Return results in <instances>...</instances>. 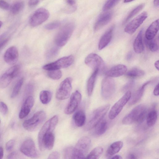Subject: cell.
I'll list each match as a JSON object with an SVG mask.
<instances>
[{
	"mask_svg": "<svg viewBox=\"0 0 159 159\" xmlns=\"http://www.w3.org/2000/svg\"><path fill=\"white\" fill-rule=\"evenodd\" d=\"M58 120V116L55 115L48 120L41 128L38 137V145L41 151L50 150L53 148L55 141L54 132Z\"/></svg>",
	"mask_w": 159,
	"mask_h": 159,
	"instance_id": "1",
	"label": "cell"
},
{
	"mask_svg": "<svg viewBox=\"0 0 159 159\" xmlns=\"http://www.w3.org/2000/svg\"><path fill=\"white\" fill-rule=\"evenodd\" d=\"M147 109L144 104H140L133 109L123 118L122 123L123 124H131L136 122L141 123L146 118Z\"/></svg>",
	"mask_w": 159,
	"mask_h": 159,
	"instance_id": "2",
	"label": "cell"
},
{
	"mask_svg": "<svg viewBox=\"0 0 159 159\" xmlns=\"http://www.w3.org/2000/svg\"><path fill=\"white\" fill-rule=\"evenodd\" d=\"M110 107V105L107 104L94 110L89 116L84 128V130L88 131L94 128L104 118Z\"/></svg>",
	"mask_w": 159,
	"mask_h": 159,
	"instance_id": "3",
	"label": "cell"
},
{
	"mask_svg": "<svg viewBox=\"0 0 159 159\" xmlns=\"http://www.w3.org/2000/svg\"><path fill=\"white\" fill-rule=\"evenodd\" d=\"M91 140L88 137L84 136L79 139L74 147H72L71 159H83L88 151L91 145Z\"/></svg>",
	"mask_w": 159,
	"mask_h": 159,
	"instance_id": "4",
	"label": "cell"
},
{
	"mask_svg": "<svg viewBox=\"0 0 159 159\" xmlns=\"http://www.w3.org/2000/svg\"><path fill=\"white\" fill-rule=\"evenodd\" d=\"M75 29V24L73 22L66 23L63 25L56 34L55 42L58 47L64 46L72 35Z\"/></svg>",
	"mask_w": 159,
	"mask_h": 159,
	"instance_id": "5",
	"label": "cell"
},
{
	"mask_svg": "<svg viewBox=\"0 0 159 159\" xmlns=\"http://www.w3.org/2000/svg\"><path fill=\"white\" fill-rule=\"evenodd\" d=\"M46 115L43 111L35 113L30 118L25 120L22 124L23 128L26 130L32 132L36 130L45 120Z\"/></svg>",
	"mask_w": 159,
	"mask_h": 159,
	"instance_id": "6",
	"label": "cell"
},
{
	"mask_svg": "<svg viewBox=\"0 0 159 159\" xmlns=\"http://www.w3.org/2000/svg\"><path fill=\"white\" fill-rule=\"evenodd\" d=\"M131 96L130 91H128L112 106L108 113V116L111 120L115 119L120 113L123 107L129 101Z\"/></svg>",
	"mask_w": 159,
	"mask_h": 159,
	"instance_id": "7",
	"label": "cell"
},
{
	"mask_svg": "<svg viewBox=\"0 0 159 159\" xmlns=\"http://www.w3.org/2000/svg\"><path fill=\"white\" fill-rule=\"evenodd\" d=\"M74 58L72 55L64 57L55 61L47 64L43 66L44 70H49L67 68L73 63Z\"/></svg>",
	"mask_w": 159,
	"mask_h": 159,
	"instance_id": "8",
	"label": "cell"
},
{
	"mask_svg": "<svg viewBox=\"0 0 159 159\" xmlns=\"http://www.w3.org/2000/svg\"><path fill=\"white\" fill-rule=\"evenodd\" d=\"M49 13L46 9L41 8L36 10L31 16L29 23L33 27L38 26L45 21L49 16Z\"/></svg>",
	"mask_w": 159,
	"mask_h": 159,
	"instance_id": "9",
	"label": "cell"
},
{
	"mask_svg": "<svg viewBox=\"0 0 159 159\" xmlns=\"http://www.w3.org/2000/svg\"><path fill=\"white\" fill-rule=\"evenodd\" d=\"M116 89L114 80L111 77H107L104 78L102 82L101 93L102 98L108 99L113 95Z\"/></svg>",
	"mask_w": 159,
	"mask_h": 159,
	"instance_id": "10",
	"label": "cell"
},
{
	"mask_svg": "<svg viewBox=\"0 0 159 159\" xmlns=\"http://www.w3.org/2000/svg\"><path fill=\"white\" fill-rule=\"evenodd\" d=\"M71 82V79L68 77L61 83L56 93V97L57 99L64 100L69 98L72 88Z\"/></svg>",
	"mask_w": 159,
	"mask_h": 159,
	"instance_id": "11",
	"label": "cell"
},
{
	"mask_svg": "<svg viewBox=\"0 0 159 159\" xmlns=\"http://www.w3.org/2000/svg\"><path fill=\"white\" fill-rule=\"evenodd\" d=\"M20 150L22 153L30 158H36L39 156L34 142L31 139H27L23 142Z\"/></svg>",
	"mask_w": 159,
	"mask_h": 159,
	"instance_id": "12",
	"label": "cell"
},
{
	"mask_svg": "<svg viewBox=\"0 0 159 159\" xmlns=\"http://www.w3.org/2000/svg\"><path fill=\"white\" fill-rule=\"evenodd\" d=\"M20 69L18 65H16L8 69L0 77V88H6L12 80L17 74Z\"/></svg>",
	"mask_w": 159,
	"mask_h": 159,
	"instance_id": "13",
	"label": "cell"
},
{
	"mask_svg": "<svg viewBox=\"0 0 159 159\" xmlns=\"http://www.w3.org/2000/svg\"><path fill=\"white\" fill-rule=\"evenodd\" d=\"M148 17V14L144 11L129 22L125 26L124 30L125 32L132 34L143 23Z\"/></svg>",
	"mask_w": 159,
	"mask_h": 159,
	"instance_id": "14",
	"label": "cell"
},
{
	"mask_svg": "<svg viewBox=\"0 0 159 159\" xmlns=\"http://www.w3.org/2000/svg\"><path fill=\"white\" fill-rule=\"evenodd\" d=\"M81 98V94L78 91L76 90L73 93L71 94L69 102L65 109V114L70 115L73 113L79 105Z\"/></svg>",
	"mask_w": 159,
	"mask_h": 159,
	"instance_id": "15",
	"label": "cell"
},
{
	"mask_svg": "<svg viewBox=\"0 0 159 159\" xmlns=\"http://www.w3.org/2000/svg\"><path fill=\"white\" fill-rule=\"evenodd\" d=\"M85 63L94 70H99L102 69L104 62L102 58L98 54L91 53L88 55L85 59Z\"/></svg>",
	"mask_w": 159,
	"mask_h": 159,
	"instance_id": "16",
	"label": "cell"
},
{
	"mask_svg": "<svg viewBox=\"0 0 159 159\" xmlns=\"http://www.w3.org/2000/svg\"><path fill=\"white\" fill-rule=\"evenodd\" d=\"M19 53L17 48L12 46L8 48L6 51L4 56L5 61L10 65H13L17 61Z\"/></svg>",
	"mask_w": 159,
	"mask_h": 159,
	"instance_id": "17",
	"label": "cell"
},
{
	"mask_svg": "<svg viewBox=\"0 0 159 159\" xmlns=\"http://www.w3.org/2000/svg\"><path fill=\"white\" fill-rule=\"evenodd\" d=\"M34 99L32 96H30L26 98L19 113V117L20 119H23L28 115L34 105Z\"/></svg>",
	"mask_w": 159,
	"mask_h": 159,
	"instance_id": "18",
	"label": "cell"
},
{
	"mask_svg": "<svg viewBox=\"0 0 159 159\" xmlns=\"http://www.w3.org/2000/svg\"><path fill=\"white\" fill-rule=\"evenodd\" d=\"M112 15V13L110 11L106 12L100 15L94 25V31H98L106 25L111 19Z\"/></svg>",
	"mask_w": 159,
	"mask_h": 159,
	"instance_id": "19",
	"label": "cell"
},
{
	"mask_svg": "<svg viewBox=\"0 0 159 159\" xmlns=\"http://www.w3.org/2000/svg\"><path fill=\"white\" fill-rule=\"evenodd\" d=\"M127 70L126 66L122 64L113 66L106 73V75L110 77H116L122 75Z\"/></svg>",
	"mask_w": 159,
	"mask_h": 159,
	"instance_id": "20",
	"label": "cell"
},
{
	"mask_svg": "<svg viewBox=\"0 0 159 159\" xmlns=\"http://www.w3.org/2000/svg\"><path fill=\"white\" fill-rule=\"evenodd\" d=\"M114 26H111L101 37L98 45L99 50H101L107 46L110 42L112 37Z\"/></svg>",
	"mask_w": 159,
	"mask_h": 159,
	"instance_id": "21",
	"label": "cell"
},
{
	"mask_svg": "<svg viewBox=\"0 0 159 159\" xmlns=\"http://www.w3.org/2000/svg\"><path fill=\"white\" fill-rule=\"evenodd\" d=\"M150 82L148 81L144 83L134 92L129 101V105H133L139 101L143 94L145 87Z\"/></svg>",
	"mask_w": 159,
	"mask_h": 159,
	"instance_id": "22",
	"label": "cell"
},
{
	"mask_svg": "<svg viewBox=\"0 0 159 159\" xmlns=\"http://www.w3.org/2000/svg\"><path fill=\"white\" fill-rule=\"evenodd\" d=\"M159 30V20L152 22L147 29L145 33V39L151 40L154 39Z\"/></svg>",
	"mask_w": 159,
	"mask_h": 159,
	"instance_id": "23",
	"label": "cell"
},
{
	"mask_svg": "<svg viewBox=\"0 0 159 159\" xmlns=\"http://www.w3.org/2000/svg\"><path fill=\"white\" fill-rule=\"evenodd\" d=\"M143 30L142 29L139 32L133 43L134 50L138 53H141L144 50V46L143 42Z\"/></svg>",
	"mask_w": 159,
	"mask_h": 159,
	"instance_id": "24",
	"label": "cell"
},
{
	"mask_svg": "<svg viewBox=\"0 0 159 159\" xmlns=\"http://www.w3.org/2000/svg\"><path fill=\"white\" fill-rule=\"evenodd\" d=\"M123 145V143L121 141L113 142L109 146L106 152L107 156L109 157H111L117 153L121 150Z\"/></svg>",
	"mask_w": 159,
	"mask_h": 159,
	"instance_id": "25",
	"label": "cell"
},
{
	"mask_svg": "<svg viewBox=\"0 0 159 159\" xmlns=\"http://www.w3.org/2000/svg\"><path fill=\"white\" fill-rule=\"evenodd\" d=\"M73 120L75 125L78 127L83 126L86 121V116L82 110L76 111L73 116Z\"/></svg>",
	"mask_w": 159,
	"mask_h": 159,
	"instance_id": "26",
	"label": "cell"
},
{
	"mask_svg": "<svg viewBox=\"0 0 159 159\" xmlns=\"http://www.w3.org/2000/svg\"><path fill=\"white\" fill-rule=\"evenodd\" d=\"M158 116L157 111L155 108H152L147 114L146 123L148 127H152L155 124Z\"/></svg>",
	"mask_w": 159,
	"mask_h": 159,
	"instance_id": "27",
	"label": "cell"
},
{
	"mask_svg": "<svg viewBox=\"0 0 159 159\" xmlns=\"http://www.w3.org/2000/svg\"><path fill=\"white\" fill-rule=\"evenodd\" d=\"M98 72V70H95L88 81L87 89L88 94L89 96H91L93 93L96 78Z\"/></svg>",
	"mask_w": 159,
	"mask_h": 159,
	"instance_id": "28",
	"label": "cell"
},
{
	"mask_svg": "<svg viewBox=\"0 0 159 159\" xmlns=\"http://www.w3.org/2000/svg\"><path fill=\"white\" fill-rule=\"evenodd\" d=\"M108 122L106 120H102L95 127L94 134L98 136L103 134L107 130Z\"/></svg>",
	"mask_w": 159,
	"mask_h": 159,
	"instance_id": "29",
	"label": "cell"
},
{
	"mask_svg": "<svg viewBox=\"0 0 159 159\" xmlns=\"http://www.w3.org/2000/svg\"><path fill=\"white\" fill-rule=\"evenodd\" d=\"M52 96L51 92L48 90H43L39 94V99L41 102L43 104H47L51 101Z\"/></svg>",
	"mask_w": 159,
	"mask_h": 159,
	"instance_id": "30",
	"label": "cell"
},
{
	"mask_svg": "<svg viewBox=\"0 0 159 159\" xmlns=\"http://www.w3.org/2000/svg\"><path fill=\"white\" fill-rule=\"evenodd\" d=\"M103 152V148L100 146L97 147L93 149L87 155L86 158L99 159Z\"/></svg>",
	"mask_w": 159,
	"mask_h": 159,
	"instance_id": "31",
	"label": "cell"
},
{
	"mask_svg": "<svg viewBox=\"0 0 159 159\" xmlns=\"http://www.w3.org/2000/svg\"><path fill=\"white\" fill-rule=\"evenodd\" d=\"M145 74L144 71L137 68L132 69L128 71L126 75L130 78H136L143 76Z\"/></svg>",
	"mask_w": 159,
	"mask_h": 159,
	"instance_id": "32",
	"label": "cell"
},
{
	"mask_svg": "<svg viewBox=\"0 0 159 159\" xmlns=\"http://www.w3.org/2000/svg\"><path fill=\"white\" fill-rule=\"evenodd\" d=\"M24 82L23 78L20 79L17 81L12 90L11 98H15L19 94Z\"/></svg>",
	"mask_w": 159,
	"mask_h": 159,
	"instance_id": "33",
	"label": "cell"
},
{
	"mask_svg": "<svg viewBox=\"0 0 159 159\" xmlns=\"http://www.w3.org/2000/svg\"><path fill=\"white\" fill-rule=\"evenodd\" d=\"M24 3L22 1H19L14 2L10 8L11 11L13 14H16L23 9Z\"/></svg>",
	"mask_w": 159,
	"mask_h": 159,
	"instance_id": "34",
	"label": "cell"
},
{
	"mask_svg": "<svg viewBox=\"0 0 159 159\" xmlns=\"http://www.w3.org/2000/svg\"><path fill=\"white\" fill-rule=\"evenodd\" d=\"M144 4L143 3L139 5L134 8L128 14L124 23H125L140 12L143 8Z\"/></svg>",
	"mask_w": 159,
	"mask_h": 159,
	"instance_id": "35",
	"label": "cell"
},
{
	"mask_svg": "<svg viewBox=\"0 0 159 159\" xmlns=\"http://www.w3.org/2000/svg\"><path fill=\"white\" fill-rule=\"evenodd\" d=\"M47 75L50 78L54 80L60 79L62 75L61 71L59 69L48 70Z\"/></svg>",
	"mask_w": 159,
	"mask_h": 159,
	"instance_id": "36",
	"label": "cell"
},
{
	"mask_svg": "<svg viewBox=\"0 0 159 159\" xmlns=\"http://www.w3.org/2000/svg\"><path fill=\"white\" fill-rule=\"evenodd\" d=\"M146 43L149 49L152 52L157 51L158 49V45L155 39L147 40L145 39Z\"/></svg>",
	"mask_w": 159,
	"mask_h": 159,
	"instance_id": "37",
	"label": "cell"
},
{
	"mask_svg": "<svg viewBox=\"0 0 159 159\" xmlns=\"http://www.w3.org/2000/svg\"><path fill=\"white\" fill-rule=\"evenodd\" d=\"M59 48L57 47H52L48 50L46 53V56L48 59H51L54 58L58 54Z\"/></svg>",
	"mask_w": 159,
	"mask_h": 159,
	"instance_id": "38",
	"label": "cell"
},
{
	"mask_svg": "<svg viewBox=\"0 0 159 159\" xmlns=\"http://www.w3.org/2000/svg\"><path fill=\"white\" fill-rule=\"evenodd\" d=\"M120 0H107L104 4L103 10L106 11L110 10L114 7Z\"/></svg>",
	"mask_w": 159,
	"mask_h": 159,
	"instance_id": "39",
	"label": "cell"
},
{
	"mask_svg": "<svg viewBox=\"0 0 159 159\" xmlns=\"http://www.w3.org/2000/svg\"><path fill=\"white\" fill-rule=\"evenodd\" d=\"M60 22L58 21H54L46 25L44 28L47 30H52L58 28L60 25Z\"/></svg>",
	"mask_w": 159,
	"mask_h": 159,
	"instance_id": "40",
	"label": "cell"
},
{
	"mask_svg": "<svg viewBox=\"0 0 159 159\" xmlns=\"http://www.w3.org/2000/svg\"><path fill=\"white\" fill-rule=\"evenodd\" d=\"M8 111V108L5 103L3 102H0V112L4 115H6Z\"/></svg>",
	"mask_w": 159,
	"mask_h": 159,
	"instance_id": "41",
	"label": "cell"
},
{
	"mask_svg": "<svg viewBox=\"0 0 159 159\" xmlns=\"http://www.w3.org/2000/svg\"><path fill=\"white\" fill-rule=\"evenodd\" d=\"M15 143L14 139H11L7 141L6 144V150L8 152L11 151L13 149Z\"/></svg>",
	"mask_w": 159,
	"mask_h": 159,
	"instance_id": "42",
	"label": "cell"
},
{
	"mask_svg": "<svg viewBox=\"0 0 159 159\" xmlns=\"http://www.w3.org/2000/svg\"><path fill=\"white\" fill-rule=\"evenodd\" d=\"M134 82L133 81H130L127 83L123 86L122 88V90L123 91H127L131 89L134 86Z\"/></svg>",
	"mask_w": 159,
	"mask_h": 159,
	"instance_id": "43",
	"label": "cell"
},
{
	"mask_svg": "<svg viewBox=\"0 0 159 159\" xmlns=\"http://www.w3.org/2000/svg\"><path fill=\"white\" fill-rule=\"evenodd\" d=\"M60 158V153L57 151H54L51 152L48 156L49 159H58Z\"/></svg>",
	"mask_w": 159,
	"mask_h": 159,
	"instance_id": "44",
	"label": "cell"
},
{
	"mask_svg": "<svg viewBox=\"0 0 159 159\" xmlns=\"http://www.w3.org/2000/svg\"><path fill=\"white\" fill-rule=\"evenodd\" d=\"M0 7L2 9L7 10L10 8L9 4L4 0H0Z\"/></svg>",
	"mask_w": 159,
	"mask_h": 159,
	"instance_id": "45",
	"label": "cell"
},
{
	"mask_svg": "<svg viewBox=\"0 0 159 159\" xmlns=\"http://www.w3.org/2000/svg\"><path fill=\"white\" fill-rule=\"evenodd\" d=\"M39 2V0H30L29 4L30 7H33L37 5Z\"/></svg>",
	"mask_w": 159,
	"mask_h": 159,
	"instance_id": "46",
	"label": "cell"
},
{
	"mask_svg": "<svg viewBox=\"0 0 159 159\" xmlns=\"http://www.w3.org/2000/svg\"><path fill=\"white\" fill-rule=\"evenodd\" d=\"M153 93L155 96L159 95V84L155 86L153 91Z\"/></svg>",
	"mask_w": 159,
	"mask_h": 159,
	"instance_id": "47",
	"label": "cell"
},
{
	"mask_svg": "<svg viewBox=\"0 0 159 159\" xmlns=\"http://www.w3.org/2000/svg\"><path fill=\"white\" fill-rule=\"evenodd\" d=\"M17 153L16 152H13L10 153L7 157V159L15 158L16 157Z\"/></svg>",
	"mask_w": 159,
	"mask_h": 159,
	"instance_id": "48",
	"label": "cell"
},
{
	"mask_svg": "<svg viewBox=\"0 0 159 159\" xmlns=\"http://www.w3.org/2000/svg\"><path fill=\"white\" fill-rule=\"evenodd\" d=\"M7 41L8 39H6L0 42V50L6 44Z\"/></svg>",
	"mask_w": 159,
	"mask_h": 159,
	"instance_id": "49",
	"label": "cell"
},
{
	"mask_svg": "<svg viewBox=\"0 0 159 159\" xmlns=\"http://www.w3.org/2000/svg\"><path fill=\"white\" fill-rule=\"evenodd\" d=\"M66 3L70 6L74 5L75 3V0H66Z\"/></svg>",
	"mask_w": 159,
	"mask_h": 159,
	"instance_id": "50",
	"label": "cell"
},
{
	"mask_svg": "<svg viewBox=\"0 0 159 159\" xmlns=\"http://www.w3.org/2000/svg\"><path fill=\"white\" fill-rule=\"evenodd\" d=\"M126 158L127 159H137V157L134 154L130 153L127 156Z\"/></svg>",
	"mask_w": 159,
	"mask_h": 159,
	"instance_id": "51",
	"label": "cell"
},
{
	"mask_svg": "<svg viewBox=\"0 0 159 159\" xmlns=\"http://www.w3.org/2000/svg\"><path fill=\"white\" fill-rule=\"evenodd\" d=\"M4 153L3 148L1 147H0V159H2Z\"/></svg>",
	"mask_w": 159,
	"mask_h": 159,
	"instance_id": "52",
	"label": "cell"
},
{
	"mask_svg": "<svg viewBox=\"0 0 159 159\" xmlns=\"http://www.w3.org/2000/svg\"><path fill=\"white\" fill-rule=\"evenodd\" d=\"M110 158L121 159L122 158V157L120 155H115L111 157Z\"/></svg>",
	"mask_w": 159,
	"mask_h": 159,
	"instance_id": "53",
	"label": "cell"
},
{
	"mask_svg": "<svg viewBox=\"0 0 159 159\" xmlns=\"http://www.w3.org/2000/svg\"><path fill=\"white\" fill-rule=\"evenodd\" d=\"M154 65L156 68L158 70H159V61L157 60L154 63Z\"/></svg>",
	"mask_w": 159,
	"mask_h": 159,
	"instance_id": "54",
	"label": "cell"
},
{
	"mask_svg": "<svg viewBox=\"0 0 159 159\" xmlns=\"http://www.w3.org/2000/svg\"><path fill=\"white\" fill-rule=\"evenodd\" d=\"M153 3L154 6L156 7L159 6V0H154Z\"/></svg>",
	"mask_w": 159,
	"mask_h": 159,
	"instance_id": "55",
	"label": "cell"
},
{
	"mask_svg": "<svg viewBox=\"0 0 159 159\" xmlns=\"http://www.w3.org/2000/svg\"><path fill=\"white\" fill-rule=\"evenodd\" d=\"M134 0H124V2L125 3H128L129 2H130Z\"/></svg>",
	"mask_w": 159,
	"mask_h": 159,
	"instance_id": "56",
	"label": "cell"
},
{
	"mask_svg": "<svg viewBox=\"0 0 159 159\" xmlns=\"http://www.w3.org/2000/svg\"><path fill=\"white\" fill-rule=\"evenodd\" d=\"M131 56H132V55H131V53H129V54L127 55V59H130V57H131Z\"/></svg>",
	"mask_w": 159,
	"mask_h": 159,
	"instance_id": "57",
	"label": "cell"
},
{
	"mask_svg": "<svg viewBox=\"0 0 159 159\" xmlns=\"http://www.w3.org/2000/svg\"><path fill=\"white\" fill-rule=\"evenodd\" d=\"M2 25V22L1 21H0V28L1 26Z\"/></svg>",
	"mask_w": 159,
	"mask_h": 159,
	"instance_id": "58",
	"label": "cell"
},
{
	"mask_svg": "<svg viewBox=\"0 0 159 159\" xmlns=\"http://www.w3.org/2000/svg\"></svg>",
	"mask_w": 159,
	"mask_h": 159,
	"instance_id": "59",
	"label": "cell"
}]
</instances>
